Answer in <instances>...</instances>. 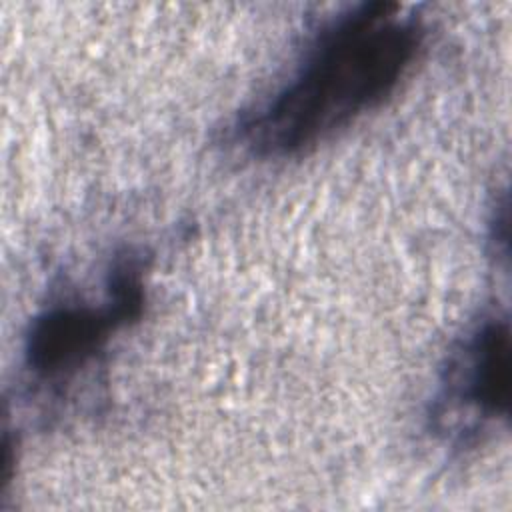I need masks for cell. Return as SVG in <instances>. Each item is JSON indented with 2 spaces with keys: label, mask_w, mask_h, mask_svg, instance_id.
<instances>
[{
  "label": "cell",
  "mask_w": 512,
  "mask_h": 512,
  "mask_svg": "<svg viewBox=\"0 0 512 512\" xmlns=\"http://www.w3.org/2000/svg\"><path fill=\"white\" fill-rule=\"evenodd\" d=\"M426 42L418 12L366 0L326 20L268 96L240 112L234 142L258 160L302 156L382 106Z\"/></svg>",
  "instance_id": "6da1fadb"
},
{
  "label": "cell",
  "mask_w": 512,
  "mask_h": 512,
  "mask_svg": "<svg viewBox=\"0 0 512 512\" xmlns=\"http://www.w3.org/2000/svg\"><path fill=\"white\" fill-rule=\"evenodd\" d=\"M146 270L144 254L124 248L106 270L100 302L60 300L40 310L30 320L22 342V362L30 380L62 392L90 368L118 332L142 318Z\"/></svg>",
  "instance_id": "7a4b0ae2"
},
{
  "label": "cell",
  "mask_w": 512,
  "mask_h": 512,
  "mask_svg": "<svg viewBox=\"0 0 512 512\" xmlns=\"http://www.w3.org/2000/svg\"><path fill=\"white\" fill-rule=\"evenodd\" d=\"M510 322L482 314L452 346L428 410V428L452 448H474L508 420Z\"/></svg>",
  "instance_id": "3957f363"
}]
</instances>
